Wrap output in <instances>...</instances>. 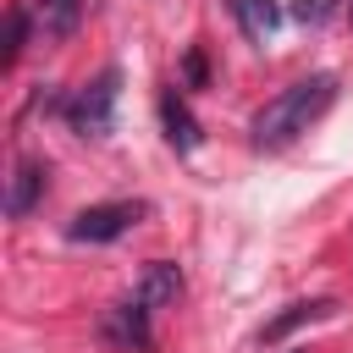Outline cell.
<instances>
[{
	"label": "cell",
	"mask_w": 353,
	"mask_h": 353,
	"mask_svg": "<svg viewBox=\"0 0 353 353\" xmlns=\"http://www.w3.org/2000/svg\"><path fill=\"white\" fill-rule=\"evenodd\" d=\"M331 99H336V72H309V77L287 83L254 116V149H287L292 138H303L331 110Z\"/></svg>",
	"instance_id": "obj_1"
},
{
	"label": "cell",
	"mask_w": 353,
	"mask_h": 353,
	"mask_svg": "<svg viewBox=\"0 0 353 353\" xmlns=\"http://www.w3.org/2000/svg\"><path fill=\"white\" fill-rule=\"evenodd\" d=\"M116 88H121V72H99L88 88H77V94L61 105L66 121H72V132L105 138V132H110V116H116Z\"/></svg>",
	"instance_id": "obj_2"
},
{
	"label": "cell",
	"mask_w": 353,
	"mask_h": 353,
	"mask_svg": "<svg viewBox=\"0 0 353 353\" xmlns=\"http://www.w3.org/2000/svg\"><path fill=\"white\" fill-rule=\"evenodd\" d=\"M143 199H110V204H88V210H77L72 215V226H66V237L72 243H116L121 232H132L138 221H143Z\"/></svg>",
	"instance_id": "obj_3"
},
{
	"label": "cell",
	"mask_w": 353,
	"mask_h": 353,
	"mask_svg": "<svg viewBox=\"0 0 353 353\" xmlns=\"http://www.w3.org/2000/svg\"><path fill=\"white\" fill-rule=\"evenodd\" d=\"M149 314H154V309H143L138 298H132V303H110V309L99 314V336H105L116 353H154Z\"/></svg>",
	"instance_id": "obj_4"
},
{
	"label": "cell",
	"mask_w": 353,
	"mask_h": 353,
	"mask_svg": "<svg viewBox=\"0 0 353 353\" xmlns=\"http://www.w3.org/2000/svg\"><path fill=\"white\" fill-rule=\"evenodd\" d=\"M44 176H50V165H44V160H33V154H22V160H17L11 188H6V215H11V221H22V215L44 199Z\"/></svg>",
	"instance_id": "obj_5"
},
{
	"label": "cell",
	"mask_w": 353,
	"mask_h": 353,
	"mask_svg": "<svg viewBox=\"0 0 353 353\" xmlns=\"http://www.w3.org/2000/svg\"><path fill=\"white\" fill-rule=\"evenodd\" d=\"M336 303L331 298H298V303H287L276 320H265L259 325V347H276L281 336H292V331H303V325H314V320H325Z\"/></svg>",
	"instance_id": "obj_6"
},
{
	"label": "cell",
	"mask_w": 353,
	"mask_h": 353,
	"mask_svg": "<svg viewBox=\"0 0 353 353\" xmlns=\"http://www.w3.org/2000/svg\"><path fill=\"white\" fill-rule=\"evenodd\" d=\"M28 11H33V33H39L44 44L72 39V33H77V22H83V0H33Z\"/></svg>",
	"instance_id": "obj_7"
},
{
	"label": "cell",
	"mask_w": 353,
	"mask_h": 353,
	"mask_svg": "<svg viewBox=\"0 0 353 353\" xmlns=\"http://www.w3.org/2000/svg\"><path fill=\"white\" fill-rule=\"evenodd\" d=\"M160 127H165V143L176 154L199 149V121H193V110H188L182 94H160Z\"/></svg>",
	"instance_id": "obj_8"
},
{
	"label": "cell",
	"mask_w": 353,
	"mask_h": 353,
	"mask_svg": "<svg viewBox=\"0 0 353 353\" xmlns=\"http://www.w3.org/2000/svg\"><path fill=\"white\" fill-rule=\"evenodd\" d=\"M176 298H182V270L165 265V259H154L143 270V281H138V303L143 309H160V303H176Z\"/></svg>",
	"instance_id": "obj_9"
},
{
	"label": "cell",
	"mask_w": 353,
	"mask_h": 353,
	"mask_svg": "<svg viewBox=\"0 0 353 353\" xmlns=\"http://www.w3.org/2000/svg\"><path fill=\"white\" fill-rule=\"evenodd\" d=\"M226 11L237 17V28H243L248 39H270V33L281 28V11H276L270 0H226Z\"/></svg>",
	"instance_id": "obj_10"
},
{
	"label": "cell",
	"mask_w": 353,
	"mask_h": 353,
	"mask_svg": "<svg viewBox=\"0 0 353 353\" xmlns=\"http://www.w3.org/2000/svg\"><path fill=\"white\" fill-rule=\"evenodd\" d=\"M28 28H33V11H28V6H11V11H6V50H0V66H6V72L22 61V50H28Z\"/></svg>",
	"instance_id": "obj_11"
},
{
	"label": "cell",
	"mask_w": 353,
	"mask_h": 353,
	"mask_svg": "<svg viewBox=\"0 0 353 353\" xmlns=\"http://www.w3.org/2000/svg\"><path fill=\"white\" fill-rule=\"evenodd\" d=\"M331 11H336V0H298V6H292V17H298V22H309V28H320Z\"/></svg>",
	"instance_id": "obj_12"
},
{
	"label": "cell",
	"mask_w": 353,
	"mask_h": 353,
	"mask_svg": "<svg viewBox=\"0 0 353 353\" xmlns=\"http://www.w3.org/2000/svg\"><path fill=\"white\" fill-rule=\"evenodd\" d=\"M182 77H188L193 88L204 83V55H199V50H188V61H182Z\"/></svg>",
	"instance_id": "obj_13"
},
{
	"label": "cell",
	"mask_w": 353,
	"mask_h": 353,
	"mask_svg": "<svg viewBox=\"0 0 353 353\" xmlns=\"http://www.w3.org/2000/svg\"><path fill=\"white\" fill-rule=\"evenodd\" d=\"M281 353H309V347H281Z\"/></svg>",
	"instance_id": "obj_14"
},
{
	"label": "cell",
	"mask_w": 353,
	"mask_h": 353,
	"mask_svg": "<svg viewBox=\"0 0 353 353\" xmlns=\"http://www.w3.org/2000/svg\"><path fill=\"white\" fill-rule=\"evenodd\" d=\"M347 17H353V6H347Z\"/></svg>",
	"instance_id": "obj_15"
}]
</instances>
